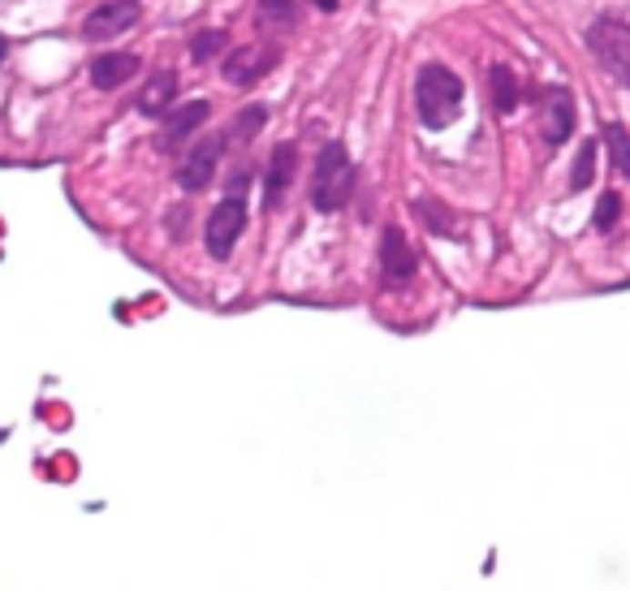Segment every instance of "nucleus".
<instances>
[{"instance_id": "obj_15", "label": "nucleus", "mask_w": 630, "mask_h": 591, "mask_svg": "<svg viewBox=\"0 0 630 591\" xmlns=\"http://www.w3.org/2000/svg\"><path fill=\"white\" fill-rule=\"evenodd\" d=\"M255 17H259V26H268V31H294L302 22V5L299 0H259L255 5Z\"/></svg>"}, {"instance_id": "obj_12", "label": "nucleus", "mask_w": 630, "mask_h": 591, "mask_svg": "<svg viewBox=\"0 0 630 591\" xmlns=\"http://www.w3.org/2000/svg\"><path fill=\"white\" fill-rule=\"evenodd\" d=\"M143 69L138 61V52H100L96 61H91V87L96 91H117V87H126Z\"/></svg>"}, {"instance_id": "obj_24", "label": "nucleus", "mask_w": 630, "mask_h": 591, "mask_svg": "<svg viewBox=\"0 0 630 591\" xmlns=\"http://www.w3.org/2000/svg\"><path fill=\"white\" fill-rule=\"evenodd\" d=\"M5 56H9V39L0 35V61H5Z\"/></svg>"}, {"instance_id": "obj_5", "label": "nucleus", "mask_w": 630, "mask_h": 591, "mask_svg": "<svg viewBox=\"0 0 630 591\" xmlns=\"http://www.w3.org/2000/svg\"><path fill=\"white\" fill-rule=\"evenodd\" d=\"M225 148H229V138H225V134H208V138H199L195 148L186 151L182 165H178V186H182L186 195H199V190L212 186L216 165H220Z\"/></svg>"}, {"instance_id": "obj_6", "label": "nucleus", "mask_w": 630, "mask_h": 591, "mask_svg": "<svg viewBox=\"0 0 630 591\" xmlns=\"http://www.w3.org/2000/svg\"><path fill=\"white\" fill-rule=\"evenodd\" d=\"M138 17H143V5L138 0H104V5H96L83 17V39L86 44H108L117 35L134 31Z\"/></svg>"}, {"instance_id": "obj_21", "label": "nucleus", "mask_w": 630, "mask_h": 591, "mask_svg": "<svg viewBox=\"0 0 630 591\" xmlns=\"http://www.w3.org/2000/svg\"><path fill=\"white\" fill-rule=\"evenodd\" d=\"M617 216H622V195L617 190H605L596 203V216H592V225H596L600 233H609L617 225Z\"/></svg>"}, {"instance_id": "obj_20", "label": "nucleus", "mask_w": 630, "mask_h": 591, "mask_svg": "<svg viewBox=\"0 0 630 591\" xmlns=\"http://www.w3.org/2000/svg\"><path fill=\"white\" fill-rule=\"evenodd\" d=\"M225 44H229V35L220 31V26H212V31H199L195 39H190V61H212V56H220L225 52Z\"/></svg>"}, {"instance_id": "obj_7", "label": "nucleus", "mask_w": 630, "mask_h": 591, "mask_svg": "<svg viewBox=\"0 0 630 591\" xmlns=\"http://www.w3.org/2000/svg\"><path fill=\"white\" fill-rule=\"evenodd\" d=\"M540 134H544L548 148H562L565 138L574 134V96L570 87H540Z\"/></svg>"}, {"instance_id": "obj_23", "label": "nucleus", "mask_w": 630, "mask_h": 591, "mask_svg": "<svg viewBox=\"0 0 630 591\" xmlns=\"http://www.w3.org/2000/svg\"><path fill=\"white\" fill-rule=\"evenodd\" d=\"M315 9H324V14H332V9H337V5H341V0H311Z\"/></svg>"}, {"instance_id": "obj_22", "label": "nucleus", "mask_w": 630, "mask_h": 591, "mask_svg": "<svg viewBox=\"0 0 630 591\" xmlns=\"http://www.w3.org/2000/svg\"><path fill=\"white\" fill-rule=\"evenodd\" d=\"M173 220H168V225H173V242H182V220H190V208H173Z\"/></svg>"}, {"instance_id": "obj_8", "label": "nucleus", "mask_w": 630, "mask_h": 591, "mask_svg": "<svg viewBox=\"0 0 630 591\" xmlns=\"http://www.w3.org/2000/svg\"><path fill=\"white\" fill-rule=\"evenodd\" d=\"M277 61H281V48L277 44H250V48H233L225 61H220V74L229 78L233 87H255L264 74H272L277 69Z\"/></svg>"}, {"instance_id": "obj_19", "label": "nucleus", "mask_w": 630, "mask_h": 591, "mask_svg": "<svg viewBox=\"0 0 630 591\" xmlns=\"http://www.w3.org/2000/svg\"><path fill=\"white\" fill-rule=\"evenodd\" d=\"M592 181H596V143L587 138L574 156V168H570V190H587Z\"/></svg>"}, {"instance_id": "obj_3", "label": "nucleus", "mask_w": 630, "mask_h": 591, "mask_svg": "<svg viewBox=\"0 0 630 591\" xmlns=\"http://www.w3.org/2000/svg\"><path fill=\"white\" fill-rule=\"evenodd\" d=\"M587 48H592V56L630 91V26L626 22L596 17V22L587 26Z\"/></svg>"}, {"instance_id": "obj_14", "label": "nucleus", "mask_w": 630, "mask_h": 591, "mask_svg": "<svg viewBox=\"0 0 630 591\" xmlns=\"http://www.w3.org/2000/svg\"><path fill=\"white\" fill-rule=\"evenodd\" d=\"M488 91H493V108H497L501 117H510L518 108V99H523V91H518V78L510 66H493L488 69Z\"/></svg>"}, {"instance_id": "obj_13", "label": "nucleus", "mask_w": 630, "mask_h": 591, "mask_svg": "<svg viewBox=\"0 0 630 591\" xmlns=\"http://www.w3.org/2000/svg\"><path fill=\"white\" fill-rule=\"evenodd\" d=\"M173 99H178V74L173 69H156L147 78V87L138 91V113L165 121L173 113Z\"/></svg>"}, {"instance_id": "obj_2", "label": "nucleus", "mask_w": 630, "mask_h": 591, "mask_svg": "<svg viewBox=\"0 0 630 591\" xmlns=\"http://www.w3.org/2000/svg\"><path fill=\"white\" fill-rule=\"evenodd\" d=\"M354 181L359 168L350 160V151L341 143H324L315 156V178H311V208L315 212H341L354 199Z\"/></svg>"}, {"instance_id": "obj_16", "label": "nucleus", "mask_w": 630, "mask_h": 591, "mask_svg": "<svg viewBox=\"0 0 630 591\" xmlns=\"http://www.w3.org/2000/svg\"><path fill=\"white\" fill-rule=\"evenodd\" d=\"M411 212L428 225V233H436V238H458V216L449 212L441 199H415L411 203Z\"/></svg>"}, {"instance_id": "obj_4", "label": "nucleus", "mask_w": 630, "mask_h": 591, "mask_svg": "<svg viewBox=\"0 0 630 591\" xmlns=\"http://www.w3.org/2000/svg\"><path fill=\"white\" fill-rule=\"evenodd\" d=\"M247 229V199H220L208 216V225H203V242H208V255L212 260H229L233 247H238V238Z\"/></svg>"}, {"instance_id": "obj_10", "label": "nucleus", "mask_w": 630, "mask_h": 591, "mask_svg": "<svg viewBox=\"0 0 630 591\" xmlns=\"http://www.w3.org/2000/svg\"><path fill=\"white\" fill-rule=\"evenodd\" d=\"M294 168H299V148H294V143L272 148L268 168H264V208L268 212H277L285 203V190H290V181H294Z\"/></svg>"}, {"instance_id": "obj_11", "label": "nucleus", "mask_w": 630, "mask_h": 591, "mask_svg": "<svg viewBox=\"0 0 630 591\" xmlns=\"http://www.w3.org/2000/svg\"><path fill=\"white\" fill-rule=\"evenodd\" d=\"M208 117H212V104H208V99H190L182 108H173V113L165 117V126H160V151H178Z\"/></svg>"}, {"instance_id": "obj_1", "label": "nucleus", "mask_w": 630, "mask_h": 591, "mask_svg": "<svg viewBox=\"0 0 630 591\" xmlns=\"http://www.w3.org/2000/svg\"><path fill=\"white\" fill-rule=\"evenodd\" d=\"M415 108L428 130L453 126L458 113H462V78L449 66H441V61H428L415 74Z\"/></svg>"}, {"instance_id": "obj_17", "label": "nucleus", "mask_w": 630, "mask_h": 591, "mask_svg": "<svg viewBox=\"0 0 630 591\" xmlns=\"http://www.w3.org/2000/svg\"><path fill=\"white\" fill-rule=\"evenodd\" d=\"M264 126H268V108H264V104H247L242 113L233 117V126H229V134H225V138L250 143V138H255V134L264 130Z\"/></svg>"}, {"instance_id": "obj_9", "label": "nucleus", "mask_w": 630, "mask_h": 591, "mask_svg": "<svg viewBox=\"0 0 630 591\" xmlns=\"http://www.w3.org/2000/svg\"><path fill=\"white\" fill-rule=\"evenodd\" d=\"M419 272V260L415 250H411V242H406V233L398 229V225H389V229L381 233V277L384 285H411Z\"/></svg>"}, {"instance_id": "obj_18", "label": "nucleus", "mask_w": 630, "mask_h": 591, "mask_svg": "<svg viewBox=\"0 0 630 591\" xmlns=\"http://www.w3.org/2000/svg\"><path fill=\"white\" fill-rule=\"evenodd\" d=\"M605 143H609V156H614V168L630 181V130L622 121H609L605 126Z\"/></svg>"}]
</instances>
